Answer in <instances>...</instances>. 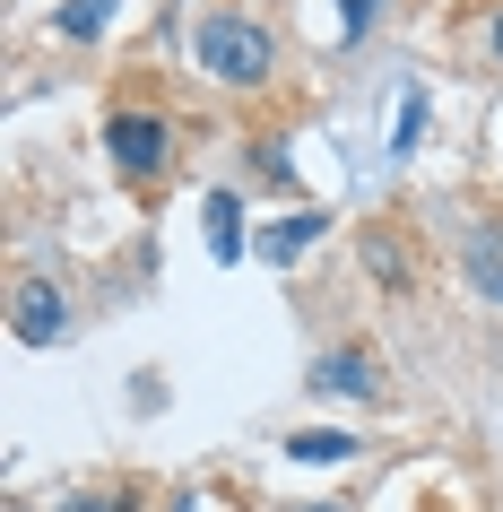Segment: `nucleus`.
<instances>
[{
  "label": "nucleus",
  "mask_w": 503,
  "mask_h": 512,
  "mask_svg": "<svg viewBox=\"0 0 503 512\" xmlns=\"http://www.w3.org/2000/svg\"><path fill=\"white\" fill-rule=\"evenodd\" d=\"M200 70L226 87H261L269 61H278V44H269V27H252V18H235V9H217V18H200Z\"/></svg>",
  "instance_id": "nucleus-1"
},
{
  "label": "nucleus",
  "mask_w": 503,
  "mask_h": 512,
  "mask_svg": "<svg viewBox=\"0 0 503 512\" xmlns=\"http://www.w3.org/2000/svg\"><path fill=\"white\" fill-rule=\"evenodd\" d=\"M9 330H18V348H53L61 330H70V304H61L53 278H18V296H9Z\"/></svg>",
  "instance_id": "nucleus-2"
},
{
  "label": "nucleus",
  "mask_w": 503,
  "mask_h": 512,
  "mask_svg": "<svg viewBox=\"0 0 503 512\" xmlns=\"http://www.w3.org/2000/svg\"><path fill=\"white\" fill-rule=\"evenodd\" d=\"M105 148H113V165H122L131 183H148V174H165V122H157V113H113Z\"/></svg>",
  "instance_id": "nucleus-3"
},
{
  "label": "nucleus",
  "mask_w": 503,
  "mask_h": 512,
  "mask_svg": "<svg viewBox=\"0 0 503 512\" xmlns=\"http://www.w3.org/2000/svg\"><path fill=\"white\" fill-rule=\"evenodd\" d=\"M313 391L321 400H382V374L365 365V348H330L313 365Z\"/></svg>",
  "instance_id": "nucleus-4"
},
{
  "label": "nucleus",
  "mask_w": 503,
  "mask_h": 512,
  "mask_svg": "<svg viewBox=\"0 0 503 512\" xmlns=\"http://www.w3.org/2000/svg\"><path fill=\"white\" fill-rule=\"evenodd\" d=\"M469 287L486 304H503V235H469Z\"/></svg>",
  "instance_id": "nucleus-5"
},
{
  "label": "nucleus",
  "mask_w": 503,
  "mask_h": 512,
  "mask_svg": "<svg viewBox=\"0 0 503 512\" xmlns=\"http://www.w3.org/2000/svg\"><path fill=\"white\" fill-rule=\"evenodd\" d=\"M321 235H330V217H287V226H269V235H261V252H269V261H295V252H313Z\"/></svg>",
  "instance_id": "nucleus-6"
},
{
  "label": "nucleus",
  "mask_w": 503,
  "mask_h": 512,
  "mask_svg": "<svg viewBox=\"0 0 503 512\" xmlns=\"http://www.w3.org/2000/svg\"><path fill=\"white\" fill-rule=\"evenodd\" d=\"M209 252H217V261H235V252H243V209H235V191H209Z\"/></svg>",
  "instance_id": "nucleus-7"
},
{
  "label": "nucleus",
  "mask_w": 503,
  "mask_h": 512,
  "mask_svg": "<svg viewBox=\"0 0 503 512\" xmlns=\"http://www.w3.org/2000/svg\"><path fill=\"white\" fill-rule=\"evenodd\" d=\"M105 18H113V0H61V35H105Z\"/></svg>",
  "instance_id": "nucleus-8"
},
{
  "label": "nucleus",
  "mask_w": 503,
  "mask_h": 512,
  "mask_svg": "<svg viewBox=\"0 0 503 512\" xmlns=\"http://www.w3.org/2000/svg\"><path fill=\"white\" fill-rule=\"evenodd\" d=\"M295 460H356V434H295Z\"/></svg>",
  "instance_id": "nucleus-9"
},
{
  "label": "nucleus",
  "mask_w": 503,
  "mask_h": 512,
  "mask_svg": "<svg viewBox=\"0 0 503 512\" xmlns=\"http://www.w3.org/2000/svg\"><path fill=\"white\" fill-rule=\"evenodd\" d=\"M53 512H139V495H113V486H87V495H61Z\"/></svg>",
  "instance_id": "nucleus-10"
},
{
  "label": "nucleus",
  "mask_w": 503,
  "mask_h": 512,
  "mask_svg": "<svg viewBox=\"0 0 503 512\" xmlns=\"http://www.w3.org/2000/svg\"><path fill=\"white\" fill-rule=\"evenodd\" d=\"M417 131H425V96L408 87V105H399V122H391V148H399V157L417 148Z\"/></svg>",
  "instance_id": "nucleus-11"
},
{
  "label": "nucleus",
  "mask_w": 503,
  "mask_h": 512,
  "mask_svg": "<svg viewBox=\"0 0 503 512\" xmlns=\"http://www.w3.org/2000/svg\"><path fill=\"white\" fill-rule=\"evenodd\" d=\"M373 18H382V0H339V35H347V44L373 35Z\"/></svg>",
  "instance_id": "nucleus-12"
},
{
  "label": "nucleus",
  "mask_w": 503,
  "mask_h": 512,
  "mask_svg": "<svg viewBox=\"0 0 503 512\" xmlns=\"http://www.w3.org/2000/svg\"><path fill=\"white\" fill-rule=\"evenodd\" d=\"M365 261H373V278H391V287H399V243H391V235H373Z\"/></svg>",
  "instance_id": "nucleus-13"
},
{
  "label": "nucleus",
  "mask_w": 503,
  "mask_h": 512,
  "mask_svg": "<svg viewBox=\"0 0 503 512\" xmlns=\"http://www.w3.org/2000/svg\"><path fill=\"white\" fill-rule=\"evenodd\" d=\"M486 44H495V61H503V9H495V27H486Z\"/></svg>",
  "instance_id": "nucleus-14"
},
{
  "label": "nucleus",
  "mask_w": 503,
  "mask_h": 512,
  "mask_svg": "<svg viewBox=\"0 0 503 512\" xmlns=\"http://www.w3.org/2000/svg\"><path fill=\"white\" fill-rule=\"evenodd\" d=\"M174 512H191V495H183V504H174Z\"/></svg>",
  "instance_id": "nucleus-15"
},
{
  "label": "nucleus",
  "mask_w": 503,
  "mask_h": 512,
  "mask_svg": "<svg viewBox=\"0 0 503 512\" xmlns=\"http://www.w3.org/2000/svg\"><path fill=\"white\" fill-rule=\"evenodd\" d=\"M313 512H339V504H313Z\"/></svg>",
  "instance_id": "nucleus-16"
}]
</instances>
